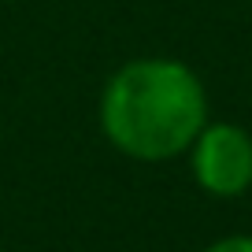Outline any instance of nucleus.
<instances>
[{
    "instance_id": "obj_1",
    "label": "nucleus",
    "mask_w": 252,
    "mask_h": 252,
    "mask_svg": "<svg viewBox=\"0 0 252 252\" xmlns=\"http://www.w3.org/2000/svg\"><path fill=\"white\" fill-rule=\"evenodd\" d=\"M100 134L137 163L182 156L208 123V89L200 74L171 56L126 60L100 89Z\"/></svg>"
},
{
    "instance_id": "obj_2",
    "label": "nucleus",
    "mask_w": 252,
    "mask_h": 252,
    "mask_svg": "<svg viewBox=\"0 0 252 252\" xmlns=\"http://www.w3.org/2000/svg\"><path fill=\"white\" fill-rule=\"evenodd\" d=\"M189 171L208 197H241L252 189V134L237 123H204L189 145Z\"/></svg>"
},
{
    "instance_id": "obj_3",
    "label": "nucleus",
    "mask_w": 252,
    "mask_h": 252,
    "mask_svg": "<svg viewBox=\"0 0 252 252\" xmlns=\"http://www.w3.org/2000/svg\"><path fill=\"white\" fill-rule=\"evenodd\" d=\"M204 252H252V234H230V237H219V241H212Z\"/></svg>"
}]
</instances>
